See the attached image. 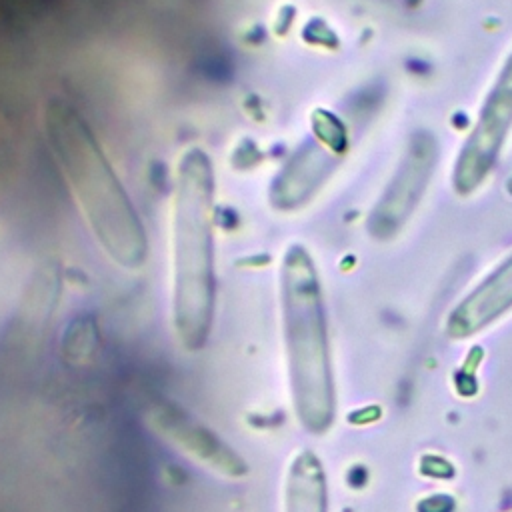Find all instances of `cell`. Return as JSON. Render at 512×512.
Returning <instances> with one entry per match:
<instances>
[{
  "label": "cell",
  "mask_w": 512,
  "mask_h": 512,
  "mask_svg": "<svg viewBox=\"0 0 512 512\" xmlns=\"http://www.w3.org/2000/svg\"><path fill=\"white\" fill-rule=\"evenodd\" d=\"M42 124L54 162L100 248L126 270L142 268L148 256L146 230L90 124L62 96L46 102Z\"/></svg>",
  "instance_id": "1"
},
{
  "label": "cell",
  "mask_w": 512,
  "mask_h": 512,
  "mask_svg": "<svg viewBox=\"0 0 512 512\" xmlns=\"http://www.w3.org/2000/svg\"><path fill=\"white\" fill-rule=\"evenodd\" d=\"M216 180L210 156L192 146L176 162L172 194V324L180 346H206L216 312Z\"/></svg>",
  "instance_id": "2"
},
{
  "label": "cell",
  "mask_w": 512,
  "mask_h": 512,
  "mask_svg": "<svg viewBox=\"0 0 512 512\" xmlns=\"http://www.w3.org/2000/svg\"><path fill=\"white\" fill-rule=\"evenodd\" d=\"M280 314L294 414L308 434H324L336 416L322 290L312 256L290 244L280 262Z\"/></svg>",
  "instance_id": "3"
},
{
  "label": "cell",
  "mask_w": 512,
  "mask_h": 512,
  "mask_svg": "<svg viewBox=\"0 0 512 512\" xmlns=\"http://www.w3.org/2000/svg\"><path fill=\"white\" fill-rule=\"evenodd\" d=\"M146 418L158 436L212 472L234 480L248 474L246 460L228 442L174 402L152 404Z\"/></svg>",
  "instance_id": "4"
},
{
  "label": "cell",
  "mask_w": 512,
  "mask_h": 512,
  "mask_svg": "<svg viewBox=\"0 0 512 512\" xmlns=\"http://www.w3.org/2000/svg\"><path fill=\"white\" fill-rule=\"evenodd\" d=\"M512 122V58L506 64L500 80L496 82L484 110L480 114L478 126L468 140V146L462 150L456 170V182L464 188L474 186L490 164L500 148L504 134Z\"/></svg>",
  "instance_id": "5"
},
{
  "label": "cell",
  "mask_w": 512,
  "mask_h": 512,
  "mask_svg": "<svg viewBox=\"0 0 512 512\" xmlns=\"http://www.w3.org/2000/svg\"><path fill=\"white\" fill-rule=\"evenodd\" d=\"M512 310V256L486 276L450 314L446 332L468 338Z\"/></svg>",
  "instance_id": "6"
},
{
  "label": "cell",
  "mask_w": 512,
  "mask_h": 512,
  "mask_svg": "<svg viewBox=\"0 0 512 512\" xmlns=\"http://www.w3.org/2000/svg\"><path fill=\"white\" fill-rule=\"evenodd\" d=\"M284 512H328L324 468L310 450H300L288 464Z\"/></svg>",
  "instance_id": "7"
}]
</instances>
